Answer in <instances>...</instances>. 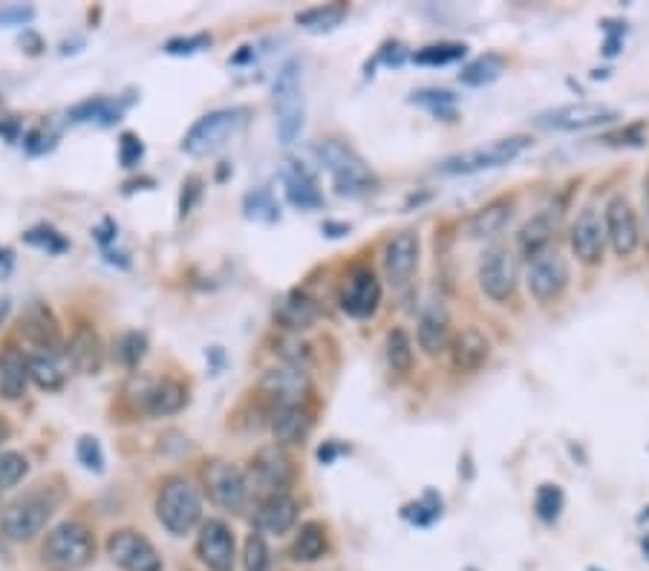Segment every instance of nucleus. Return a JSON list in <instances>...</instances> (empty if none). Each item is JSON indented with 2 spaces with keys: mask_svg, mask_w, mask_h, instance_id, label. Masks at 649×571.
I'll list each match as a JSON object with an SVG mask.
<instances>
[{
  "mask_svg": "<svg viewBox=\"0 0 649 571\" xmlns=\"http://www.w3.org/2000/svg\"><path fill=\"white\" fill-rule=\"evenodd\" d=\"M448 349L450 361H453V370L465 375L482 370L485 361L491 358V341H488L476 326H468V329H462L456 338H450Z\"/></svg>",
  "mask_w": 649,
  "mask_h": 571,
  "instance_id": "nucleus-23",
  "label": "nucleus"
},
{
  "mask_svg": "<svg viewBox=\"0 0 649 571\" xmlns=\"http://www.w3.org/2000/svg\"><path fill=\"white\" fill-rule=\"evenodd\" d=\"M326 548V528L321 522H303L298 531V537H295V543H292V560L295 563H318V560H324Z\"/></svg>",
  "mask_w": 649,
  "mask_h": 571,
  "instance_id": "nucleus-34",
  "label": "nucleus"
},
{
  "mask_svg": "<svg viewBox=\"0 0 649 571\" xmlns=\"http://www.w3.org/2000/svg\"><path fill=\"white\" fill-rule=\"evenodd\" d=\"M404 517L410 522H416V525H430V522H436L442 517V499L436 497L433 491H427L425 499H419L416 505H410L404 511Z\"/></svg>",
  "mask_w": 649,
  "mask_h": 571,
  "instance_id": "nucleus-46",
  "label": "nucleus"
},
{
  "mask_svg": "<svg viewBox=\"0 0 649 571\" xmlns=\"http://www.w3.org/2000/svg\"><path fill=\"white\" fill-rule=\"evenodd\" d=\"M29 387V355L24 349L6 347L0 352V396L6 401H18Z\"/></svg>",
  "mask_w": 649,
  "mask_h": 571,
  "instance_id": "nucleus-27",
  "label": "nucleus"
},
{
  "mask_svg": "<svg viewBox=\"0 0 649 571\" xmlns=\"http://www.w3.org/2000/svg\"><path fill=\"white\" fill-rule=\"evenodd\" d=\"M275 315L277 321L283 323L286 329H292V332H303V329H309V326L318 323V318H321V306L309 298L306 292L292 289L286 298L277 303Z\"/></svg>",
  "mask_w": 649,
  "mask_h": 571,
  "instance_id": "nucleus-31",
  "label": "nucleus"
},
{
  "mask_svg": "<svg viewBox=\"0 0 649 571\" xmlns=\"http://www.w3.org/2000/svg\"><path fill=\"white\" fill-rule=\"evenodd\" d=\"M67 370H70V364H67V358H64V349H58V352H44V349H38V352L29 355V381H35V384H38L41 390H47V393H55V390L64 387Z\"/></svg>",
  "mask_w": 649,
  "mask_h": 571,
  "instance_id": "nucleus-29",
  "label": "nucleus"
},
{
  "mask_svg": "<svg viewBox=\"0 0 649 571\" xmlns=\"http://www.w3.org/2000/svg\"><path fill=\"white\" fill-rule=\"evenodd\" d=\"M384 355H387L390 373L404 378V375L410 373V367H413V341H410V335H407L404 329H393V332L387 335Z\"/></svg>",
  "mask_w": 649,
  "mask_h": 571,
  "instance_id": "nucleus-37",
  "label": "nucleus"
},
{
  "mask_svg": "<svg viewBox=\"0 0 649 571\" xmlns=\"http://www.w3.org/2000/svg\"><path fill=\"white\" fill-rule=\"evenodd\" d=\"M107 557L122 571H162V557L145 534L122 528L107 537Z\"/></svg>",
  "mask_w": 649,
  "mask_h": 571,
  "instance_id": "nucleus-13",
  "label": "nucleus"
},
{
  "mask_svg": "<svg viewBox=\"0 0 649 571\" xmlns=\"http://www.w3.org/2000/svg\"><path fill=\"white\" fill-rule=\"evenodd\" d=\"M502 73H505L502 55H497V52H485V55H479L476 61H471V64L459 73V81L468 84V87H485V84H494Z\"/></svg>",
  "mask_w": 649,
  "mask_h": 571,
  "instance_id": "nucleus-36",
  "label": "nucleus"
},
{
  "mask_svg": "<svg viewBox=\"0 0 649 571\" xmlns=\"http://www.w3.org/2000/svg\"><path fill=\"white\" fill-rule=\"evenodd\" d=\"M243 571H272V551L260 531H251L243 546Z\"/></svg>",
  "mask_w": 649,
  "mask_h": 571,
  "instance_id": "nucleus-39",
  "label": "nucleus"
},
{
  "mask_svg": "<svg viewBox=\"0 0 649 571\" xmlns=\"http://www.w3.org/2000/svg\"><path fill=\"white\" fill-rule=\"evenodd\" d=\"M0 136H3L9 145H15L18 136H21V122H18V119H0Z\"/></svg>",
  "mask_w": 649,
  "mask_h": 571,
  "instance_id": "nucleus-55",
  "label": "nucleus"
},
{
  "mask_svg": "<svg viewBox=\"0 0 649 571\" xmlns=\"http://www.w3.org/2000/svg\"><path fill=\"white\" fill-rule=\"evenodd\" d=\"M275 352H280V358L289 364V367H300L303 370V364L309 361V347L298 341V338H283L280 344H277Z\"/></svg>",
  "mask_w": 649,
  "mask_h": 571,
  "instance_id": "nucleus-50",
  "label": "nucleus"
},
{
  "mask_svg": "<svg viewBox=\"0 0 649 571\" xmlns=\"http://www.w3.org/2000/svg\"><path fill=\"white\" fill-rule=\"evenodd\" d=\"M416 341H419V349L430 358L442 355L450 347V312L445 300H427L422 315H419Z\"/></svg>",
  "mask_w": 649,
  "mask_h": 571,
  "instance_id": "nucleus-19",
  "label": "nucleus"
},
{
  "mask_svg": "<svg viewBox=\"0 0 649 571\" xmlns=\"http://www.w3.org/2000/svg\"><path fill=\"white\" fill-rule=\"evenodd\" d=\"M572 280L569 263L557 249H546L543 254L528 260V272H525V286L531 292V298L540 303H551L557 300Z\"/></svg>",
  "mask_w": 649,
  "mask_h": 571,
  "instance_id": "nucleus-12",
  "label": "nucleus"
},
{
  "mask_svg": "<svg viewBox=\"0 0 649 571\" xmlns=\"http://www.w3.org/2000/svg\"><path fill=\"white\" fill-rule=\"evenodd\" d=\"M413 104H422L433 116H453L456 96L448 90H419V93H413Z\"/></svg>",
  "mask_w": 649,
  "mask_h": 571,
  "instance_id": "nucleus-45",
  "label": "nucleus"
},
{
  "mask_svg": "<svg viewBox=\"0 0 649 571\" xmlns=\"http://www.w3.org/2000/svg\"><path fill=\"white\" fill-rule=\"evenodd\" d=\"M381 306V280L370 266H355L350 272V277L344 280V289H341V309L358 318V321H367L373 318Z\"/></svg>",
  "mask_w": 649,
  "mask_h": 571,
  "instance_id": "nucleus-16",
  "label": "nucleus"
},
{
  "mask_svg": "<svg viewBox=\"0 0 649 571\" xmlns=\"http://www.w3.org/2000/svg\"><path fill=\"white\" fill-rule=\"evenodd\" d=\"M75 456H78V462H81L87 471L93 473L104 471V450H101L96 436H81L78 445H75Z\"/></svg>",
  "mask_w": 649,
  "mask_h": 571,
  "instance_id": "nucleus-47",
  "label": "nucleus"
},
{
  "mask_svg": "<svg viewBox=\"0 0 649 571\" xmlns=\"http://www.w3.org/2000/svg\"><path fill=\"white\" fill-rule=\"evenodd\" d=\"M156 517L174 537L191 534L202 522L200 491L185 476H168L156 497Z\"/></svg>",
  "mask_w": 649,
  "mask_h": 571,
  "instance_id": "nucleus-3",
  "label": "nucleus"
},
{
  "mask_svg": "<svg viewBox=\"0 0 649 571\" xmlns=\"http://www.w3.org/2000/svg\"><path fill=\"white\" fill-rule=\"evenodd\" d=\"M479 289L485 298H491L494 303H505V300L514 295L517 289V280H520V266H517V257L505 246H488L482 251V260H479Z\"/></svg>",
  "mask_w": 649,
  "mask_h": 571,
  "instance_id": "nucleus-11",
  "label": "nucleus"
},
{
  "mask_svg": "<svg viewBox=\"0 0 649 571\" xmlns=\"http://www.w3.org/2000/svg\"><path fill=\"white\" fill-rule=\"evenodd\" d=\"M52 514H55V499L41 491L26 494L0 511V534L12 543H29L47 528Z\"/></svg>",
  "mask_w": 649,
  "mask_h": 571,
  "instance_id": "nucleus-7",
  "label": "nucleus"
},
{
  "mask_svg": "<svg viewBox=\"0 0 649 571\" xmlns=\"http://www.w3.org/2000/svg\"><path fill=\"white\" fill-rule=\"evenodd\" d=\"M18 44H21V50H24L26 55H41V52L47 50V47H44V38H41L35 29H24V35H21Z\"/></svg>",
  "mask_w": 649,
  "mask_h": 571,
  "instance_id": "nucleus-54",
  "label": "nucleus"
},
{
  "mask_svg": "<svg viewBox=\"0 0 649 571\" xmlns=\"http://www.w3.org/2000/svg\"><path fill=\"white\" fill-rule=\"evenodd\" d=\"M300 505L292 494H272V497H260V505L254 511V528L260 534H286L295 528L298 522Z\"/></svg>",
  "mask_w": 649,
  "mask_h": 571,
  "instance_id": "nucleus-22",
  "label": "nucleus"
},
{
  "mask_svg": "<svg viewBox=\"0 0 649 571\" xmlns=\"http://www.w3.org/2000/svg\"><path fill=\"white\" fill-rule=\"evenodd\" d=\"M24 243L35 246V249L50 251V254H61V251L70 249L67 237L58 234L52 225H35V228H29V231L24 234Z\"/></svg>",
  "mask_w": 649,
  "mask_h": 571,
  "instance_id": "nucleus-43",
  "label": "nucleus"
},
{
  "mask_svg": "<svg viewBox=\"0 0 649 571\" xmlns=\"http://www.w3.org/2000/svg\"><path fill=\"white\" fill-rule=\"evenodd\" d=\"M29 473V462H26L24 453L18 450H3L0 453V494L15 488L21 479Z\"/></svg>",
  "mask_w": 649,
  "mask_h": 571,
  "instance_id": "nucleus-42",
  "label": "nucleus"
},
{
  "mask_svg": "<svg viewBox=\"0 0 649 571\" xmlns=\"http://www.w3.org/2000/svg\"><path fill=\"white\" fill-rule=\"evenodd\" d=\"M145 159V145L136 133H122L119 136V165L122 168H136L139 162Z\"/></svg>",
  "mask_w": 649,
  "mask_h": 571,
  "instance_id": "nucleus-48",
  "label": "nucleus"
},
{
  "mask_svg": "<svg viewBox=\"0 0 649 571\" xmlns=\"http://www.w3.org/2000/svg\"><path fill=\"white\" fill-rule=\"evenodd\" d=\"M531 145L528 136H505V139H494L488 145H479V148L462 150L456 156H448L442 165H439V174L448 176H468V174H482V171H494L502 168L508 162H514L517 156H523L525 150Z\"/></svg>",
  "mask_w": 649,
  "mask_h": 571,
  "instance_id": "nucleus-6",
  "label": "nucleus"
},
{
  "mask_svg": "<svg viewBox=\"0 0 649 571\" xmlns=\"http://www.w3.org/2000/svg\"><path fill=\"white\" fill-rule=\"evenodd\" d=\"M243 208H246L249 220H269L272 223V220L280 217V208H277V202L266 188H254L249 197H246V202H243Z\"/></svg>",
  "mask_w": 649,
  "mask_h": 571,
  "instance_id": "nucleus-44",
  "label": "nucleus"
},
{
  "mask_svg": "<svg viewBox=\"0 0 649 571\" xmlns=\"http://www.w3.org/2000/svg\"><path fill=\"white\" fill-rule=\"evenodd\" d=\"M315 153L326 168V174L332 176V185L341 197H364L378 188L373 168L341 139H318Z\"/></svg>",
  "mask_w": 649,
  "mask_h": 571,
  "instance_id": "nucleus-1",
  "label": "nucleus"
},
{
  "mask_svg": "<svg viewBox=\"0 0 649 571\" xmlns=\"http://www.w3.org/2000/svg\"><path fill=\"white\" fill-rule=\"evenodd\" d=\"M21 332L35 349L58 352L61 349V326L55 321L47 303H32L21 318Z\"/></svg>",
  "mask_w": 649,
  "mask_h": 571,
  "instance_id": "nucleus-24",
  "label": "nucleus"
},
{
  "mask_svg": "<svg viewBox=\"0 0 649 571\" xmlns=\"http://www.w3.org/2000/svg\"><path fill=\"white\" fill-rule=\"evenodd\" d=\"M260 390L277 404H303V398L309 396L312 390V381L306 370L300 367H275V370H266V375L260 378Z\"/></svg>",
  "mask_w": 649,
  "mask_h": 571,
  "instance_id": "nucleus-20",
  "label": "nucleus"
},
{
  "mask_svg": "<svg viewBox=\"0 0 649 571\" xmlns=\"http://www.w3.org/2000/svg\"><path fill=\"white\" fill-rule=\"evenodd\" d=\"M93 234H96V240H99L101 246H110V243L116 240V223H113V220H104Z\"/></svg>",
  "mask_w": 649,
  "mask_h": 571,
  "instance_id": "nucleus-56",
  "label": "nucleus"
},
{
  "mask_svg": "<svg viewBox=\"0 0 649 571\" xmlns=\"http://www.w3.org/2000/svg\"><path fill=\"white\" fill-rule=\"evenodd\" d=\"M603 225H606V243L618 257H632L641 246V225L638 214L626 197H612L603 208Z\"/></svg>",
  "mask_w": 649,
  "mask_h": 571,
  "instance_id": "nucleus-15",
  "label": "nucleus"
},
{
  "mask_svg": "<svg viewBox=\"0 0 649 571\" xmlns=\"http://www.w3.org/2000/svg\"><path fill=\"white\" fill-rule=\"evenodd\" d=\"M197 557L208 566V571H234V566H237V543H234V534H231L228 522H200Z\"/></svg>",
  "mask_w": 649,
  "mask_h": 571,
  "instance_id": "nucleus-17",
  "label": "nucleus"
},
{
  "mask_svg": "<svg viewBox=\"0 0 649 571\" xmlns=\"http://www.w3.org/2000/svg\"><path fill=\"white\" fill-rule=\"evenodd\" d=\"M249 122V110L246 107H223V110H211L202 119H197L191 130L182 139V153L202 159L211 156L223 148L225 142H231Z\"/></svg>",
  "mask_w": 649,
  "mask_h": 571,
  "instance_id": "nucleus-5",
  "label": "nucleus"
},
{
  "mask_svg": "<svg viewBox=\"0 0 649 571\" xmlns=\"http://www.w3.org/2000/svg\"><path fill=\"white\" fill-rule=\"evenodd\" d=\"M569 243H572V251H575L580 263H586V266L600 263L603 249H606V225H603L598 208L589 205V208H583L577 214L572 234H569Z\"/></svg>",
  "mask_w": 649,
  "mask_h": 571,
  "instance_id": "nucleus-18",
  "label": "nucleus"
},
{
  "mask_svg": "<svg viewBox=\"0 0 649 571\" xmlns=\"http://www.w3.org/2000/svg\"><path fill=\"white\" fill-rule=\"evenodd\" d=\"M202 485L208 491L211 502L223 511L240 514L249 502V482L246 473L240 471L234 462L225 459H208L202 465Z\"/></svg>",
  "mask_w": 649,
  "mask_h": 571,
  "instance_id": "nucleus-9",
  "label": "nucleus"
},
{
  "mask_svg": "<svg viewBox=\"0 0 649 571\" xmlns=\"http://www.w3.org/2000/svg\"><path fill=\"white\" fill-rule=\"evenodd\" d=\"M269 427L280 447L303 445L306 436L312 433V416L303 404H277L269 416Z\"/></svg>",
  "mask_w": 649,
  "mask_h": 571,
  "instance_id": "nucleus-25",
  "label": "nucleus"
},
{
  "mask_svg": "<svg viewBox=\"0 0 649 571\" xmlns=\"http://www.w3.org/2000/svg\"><path fill=\"white\" fill-rule=\"evenodd\" d=\"M211 35H205V32H200V35H188V38H171L168 44H165V52L168 55H197V52L208 50L211 47Z\"/></svg>",
  "mask_w": 649,
  "mask_h": 571,
  "instance_id": "nucleus-49",
  "label": "nucleus"
},
{
  "mask_svg": "<svg viewBox=\"0 0 649 571\" xmlns=\"http://www.w3.org/2000/svg\"><path fill=\"white\" fill-rule=\"evenodd\" d=\"M272 104H275L277 116V139H280V145H292L300 136L303 116H306V107H303V64L298 58H292V61H286L280 67L275 87H272Z\"/></svg>",
  "mask_w": 649,
  "mask_h": 571,
  "instance_id": "nucleus-4",
  "label": "nucleus"
},
{
  "mask_svg": "<svg viewBox=\"0 0 649 571\" xmlns=\"http://www.w3.org/2000/svg\"><path fill=\"white\" fill-rule=\"evenodd\" d=\"M647 194H649V188H647Z\"/></svg>",
  "mask_w": 649,
  "mask_h": 571,
  "instance_id": "nucleus-60",
  "label": "nucleus"
},
{
  "mask_svg": "<svg viewBox=\"0 0 649 571\" xmlns=\"http://www.w3.org/2000/svg\"><path fill=\"white\" fill-rule=\"evenodd\" d=\"M468 47L465 44H430V47H422L419 52H413L410 58L422 67H448L453 61L465 58Z\"/></svg>",
  "mask_w": 649,
  "mask_h": 571,
  "instance_id": "nucleus-38",
  "label": "nucleus"
},
{
  "mask_svg": "<svg viewBox=\"0 0 649 571\" xmlns=\"http://www.w3.org/2000/svg\"><path fill=\"white\" fill-rule=\"evenodd\" d=\"M35 18L32 6H3L0 9V26H24Z\"/></svg>",
  "mask_w": 649,
  "mask_h": 571,
  "instance_id": "nucleus-52",
  "label": "nucleus"
},
{
  "mask_svg": "<svg viewBox=\"0 0 649 571\" xmlns=\"http://www.w3.org/2000/svg\"><path fill=\"white\" fill-rule=\"evenodd\" d=\"M621 113L609 104H598V101H577V104H563L546 110L534 119V125L543 130H557V133H575V130H589V127L612 125L618 122Z\"/></svg>",
  "mask_w": 649,
  "mask_h": 571,
  "instance_id": "nucleus-10",
  "label": "nucleus"
},
{
  "mask_svg": "<svg viewBox=\"0 0 649 571\" xmlns=\"http://www.w3.org/2000/svg\"><path fill=\"white\" fill-rule=\"evenodd\" d=\"M12 269V251L0 249V274H9Z\"/></svg>",
  "mask_w": 649,
  "mask_h": 571,
  "instance_id": "nucleus-57",
  "label": "nucleus"
},
{
  "mask_svg": "<svg viewBox=\"0 0 649 571\" xmlns=\"http://www.w3.org/2000/svg\"><path fill=\"white\" fill-rule=\"evenodd\" d=\"M554 231H557V217H551L549 211L537 214L534 220H528L525 228L520 231V251L525 257H537L546 249H551V240H554Z\"/></svg>",
  "mask_w": 649,
  "mask_h": 571,
  "instance_id": "nucleus-33",
  "label": "nucleus"
},
{
  "mask_svg": "<svg viewBox=\"0 0 649 571\" xmlns=\"http://www.w3.org/2000/svg\"><path fill=\"white\" fill-rule=\"evenodd\" d=\"M130 107V101L122 99H110V96H93V99L78 101L75 107H70V122L75 125H87V122H96L101 127L116 125L122 122L125 110Z\"/></svg>",
  "mask_w": 649,
  "mask_h": 571,
  "instance_id": "nucleus-28",
  "label": "nucleus"
},
{
  "mask_svg": "<svg viewBox=\"0 0 649 571\" xmlns=\"http://www.w3.org/2000/svg\"><path fill=\"white\" fill-rule=\"evenodd\" d=\"M185 404H188V390L179 381H174V378H153L142 410L153 419H162V416L179 413Z\"/></svg>",
  "mask_w": 649,
  "mask_h": 571,
  "instance_id": "nucleus-30",
  "label": "nucleus"
},
{
  "mask_svg": "<svg viewBox=\"0 0 649 571\" xmlns=\"http://www.w3.org/2000/svg\"><path fill=\"white\" fill-rule=\"evenodd\" d=\"M511 214H514V205L508 199H497V202H488L485 208H479L474 217H471V237H497L502 234V228L511 223Z\"/></svg>",
  "mask_w": 649,
  "mask_h": 571,
  "instance_id": "nucleus-32",
  "label": "nucleus"
},
{
  "mask_svg": "<svg viewBox=\"0 0 649 571\" xmlns=\"http://www.w3.org/2000/svg\"><path fill=\"white\" fill-rule=\"evenodd\" d=\"M202 197V179L200 176H188L182 185V199H179V217H188L194 202Z\"/></svg>",
  "mask_w": 649,
  "mask_h": 571,
  "instance_id": "nucleus-51",
  "label": "nucleus"
},
{
  "mask_svg": "<svg viewBox=\"0 0 649 571\" xmlns=\"http://www.w3.org/2000/svg\"><path fill=\"white\" fill-rule=\"evenodd\" d=\"M249 491L254 488L260 497H272V494H289L292 482H295V465L289 459V453L280 445L260 447L249 462Z\"/></svg>",
  "mask_w": 649,
  "mask_h": 571,
  "instance_id": "nucleus-8",
  "label": "nucleus"
},
{
  "mask_svg": "<svg viewBox=\"0 0 649 571\" xmlns=\"http://www.w3.org/2000/svg\"><path fill=\"white\" fill-rule=\"evenodd\" d=\"M298 26L306 32H332L347 21V6L344 3H326V6H312L306 12H298Z\"/></svg>",
  "mask_w": 649,
  "mask_h": 571,
  "instance_id": "nucleus-35",
  "label": "nucleus"
},
{
  "mask_svg": "<svg viewBox=\"0 0 649 571\" xmlns=\"http://www.w3.org/2000/svg\"><path fill=\"white\" fill-rule=\"evenodd\" d=\"M419 257H422V240L416 231L404 228L387 240L381 263H384V274L393 283V289H407L413 283L416 269H419Z\"/></svg>",
  "mask_w": 649,
  "mask_h": 571,
  "instance_id": "nucleus-14",
  "label": "nucleus"
},
{
  "mask_svg": "<svg viewBox=\"0 0 649 571\" xmlns=\"http://www.w3.org/2000/svg\"><path fill=\"white\" fill-rule=\"evenodd\" d=\"M41 557L50 571H84L96 557V537L84 522H61L47 534Z\"/></svg>",
  "mask_w": 649,
  "mask_h": 571,
  "instance_id": "nucleus-2",
  "label": "nucleus"
},
{
  "mask_svg": "<svg viewBox=\"0 0 649 571\" xmlns=\"http://www.w3.org/2000/svg\"><path fill=\"white\" fill-rule=\"evenodd\" d=\"M24 148L29 150L32 156H38V153H47V150L52 148V136H47L44 130H32V133H26Z\"/></svg>",
  "mask_w": 649,
  "mask_h": 571,
  "instance_id": "nucleus-53",
  "label": "nucleus"
},
{
  "mask_svg": "<svg viewBox=\"0 0 649 571\" xmlns=\"http://www.w3.org/2000/svg\"><path fill=\"white\" fill-rule=\"evenodd\" d=\"M563 505H566V497H563V488L560 485H540L537 488V497H534V511H537V517L543 522H554L560 517V511H563Z\"/></svg>",
  "mask_w": 649,
  "mask_h": 571,
  "instance_id": "nucleus-40",
  "label": "nucleus"
},
{
  "mask_svg": "<svg viewBox=\"0 0 649 571\" xmlns=\"http://www.w3.org/2000/svg\"><path fill=\"white\" fill-rule=\"evenodd\" d=\"M6 439H9V424H6V419L0 416V445H3Z\"/></svg>",
  "mask_w": 649,
  "mask_h": 571,
  "instance_id": "nucleus-58",
  "label": "nucleus"
},
{
  "mask_svg": "<svg viewBox=\"0 0 649 571\" xmlns=\"http://www.w3.org/2000/svg\"><path fill=\"white\" fill-rule=\"evenodd\" d=\"M644 554H647V557H649V534H647V537H644Z\"/></svg>",
  "mask_w": 649,
  "mask_h": 571,
  "instance_id": "nucleus-59",
  "label": "nucleus"
},
{
  "mask_svg": "<svg viewBox=\"0 0 649 571\" xmlns=\"http://www.w3.org/2000/svg\"><path fill=\"white\" fill-rule=\"evenodd\" d=\"M67 364L73 367L75 373L81 375H96L104 364V344H101L99 332L90 323H78L70 338V344L64 349Z\"/></svg>",
  "mask_w": 649,
  "mask_h": 571,
  "instance_id": "nucleus-21",
  "label": "nucleus"
},
{
  "mask_svg": "<svg viewBox=\"0 0 649 571\" xmlns=\"http://www.w3.org/2000/svg\"><path fill=\"white\" fill-rule=\"evenodd\" d=\"M148 355V338H145V332H125V335H119V341H116V358H119V364H125V367H139V361Z\"/></svg>",
  "mask_w": 649,
  "mask_h": 571,
  "instance_id": "nucleus-41",
  "label": "nucleus"
},
{
  "mask_svg": "<svg viewBox=\"0 0 649 571\" xmlns=\"http://www.w3.org/2000/svg\"><path fill=\"white\" fill-rule=\"evenodd\" d=\"M283 188H286V199L295 208H300V211H315V208L324 205V194L318 188V179L300 162H286V168H283Z\"/></svg>",
  "mask_w": 649,
  "mask_h": 571,
  "instance_id": "nucleus-26",
  "label": "nucleus"
}]
</instances>
